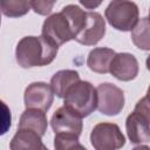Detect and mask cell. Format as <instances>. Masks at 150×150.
<instances>
[{
	"mask_svg": "<svg viewBox=\"0 0 150 150\" xmlns=\"http://www.w3.org/2000/svg\"><path fill=\"white\" fill-rule=\"evenodd\" d=\"M59 47L42 36H25L15 49V59L22 68L42 67L52 63L57 54Z\"/></svg>",
	"mask_w": 150,
	"mask_h": 150,
	"instance_id": "cell-1",
	"label": "cell"
},
{
	"mask_svg": "<svg viewBox=\"0 0 150 150\" xmlns=\"http://www.w3.org/2000/svg\"><path fill=\"white\" fill-rule=\"evenodd\" d=\"M63 100L64 107L81 118L87 117L94 112L97 105L96 88L88 81H79L67 90Z\"/></svg>",
	"mask_w": 150,
	"mask_h": 150,
	"instance_id": "cell-2",
	"label": "cell"
},
{
	"mask_svg": "<svg viewBox=\"0 0 150 150\" xmlns=\"http://www.w3.org/2000/svg\"><path fill=\"white\" fill-rule=\"evenodd\" d=\"M150 109H149V98L145 95L141 98L134 111L128 115L125 120L127 135L131 143L141 144L150 141Z\"/></svg>",
	"mask_w": 150,
	"mask_h": 150,
	"instance_id": "cell-3",
	"label": "cell"
},
{
	"mask_svg": "<svg viewBox=\"0 0 150 150\" xmlns=\"http://www.w3.org/2000/svg\"><path fill=\"white\" fill-rule=\"evenodd\" d=\"M104 16L112 28L122 32H128L131 30L137 23L139 11L138 6L134 1L114 0L107 6Z\"/></svg>",
	"mask_w": 150,
	"mask_h": 150,
	"instance_id": "cell-4",
	"label": "cell"
},
{
	"mask_svg": "<svg viewBox=\"0 0 150 150\" xmlns=\"http://www.w3.org/2000/svg\"><path fill=\"white\" fill-rule=\"evenodd\" d=\"M90 143L95 150H118L125 144V137L115 123H97L90 132Z\"/></svg>",
	"mask_w": 150,
	"mask_h": 150,
	"instance_id": "cell-5",
	"label": "cell"
},
{
	"mask_svg": "<svg viewBox=\"0 0 150 150\" xmlns=\"http://www.w3.org/2000/svg\"><path fill=\"white\" fill-rule=\"evenodd\" d=\"M41 36L56 47H60L75 38L70 22L62 12L54 13L43 21Z\"/></svg>",
	"mask_w": 150,
	"mask_h": 150,
	"instance_id": "cell-6",
	"label": "cell"
},
{
	"mask_svg": "<svg viewBox=\"0 0 150 150\" xmlns=\"http://www.w3.org/2000/svg\"><path fill=\"white\" fill-rule=\"evenodd\" d=\"M98 111L107 116L118 115L124 107V93L112 83H100L96 88Z\"/></svg>",
	"mask_w": 150,
	"mask_h": 150,
	"instance_id": "cell-7",
	"label": "cell"
},
{
	"mask_svg": "<svg viewBox=\"0 0 150 150\" xmlns=\"http://www.w3.org/2000/svg\"><path fill=\"white\" fill-rule=\"evenodd\" d=\"M50 125L55 135H73L79 137L83 129V122L80 116L67 107H60L50 118Z\"/></svg>",
	"mask_w": 150,
	"mask_h": 150,
	"instance_id": "cell-8",
	"label": "cell"
},
{
	"mask_svg": "<svg viewBox=\"0 0 150 150\" xmlns=\"http://www.w3.org/2000/svg\"><path fill=\"white\" fill-rule=\"evenodd\" d=\"M26 109H39L48 111L54 101V93L46 82H33L28 84L23 94Z\"/></svg>",
	"mask_w": 150,
	"mask_h": 150,
	"instance_id": "cell-9",
	"label": "cell"
},
{
	"mask_svg": "<svg viewBox=\"0 0 150 150\" xmlns=\"http://www.w3.org/2000/svg\"><path fill=\"white\" fill-rule=\"evenodd\" d=\"M105 34V21L97 12H87V22L81 33L75 38L81 45L94 46L100 42Z\"/></svg>",
	"mask_w": 150,
	"mask_h": 150,
	"instance_id": "cell-10",
	"label": "cell"
},
{
	"mask_svg": "<svg viewBox=\"0 0 150 150\" xmlns=\"http://www.w3.org/2000/svg\"><path fill=\"white\" fill-rule=\"evenodd\" d=\"M138 61L130 53H118L115 54L110 64L109 73L120 81H131L138 75Z\"/></svg>",
	"mask_w": 150,
	"mask_h": 150,
	"instance_id": "cell-11",
	"label": "cell"
},
{
	"mask_svg": "<svg viewBox=\"0 0 150 150\" xmlns=\"http://www.w3.org/2000/svg\"><path fill=\"white\" fill-rule=\"evenodd\" d=\"M48 127V121L46 112L39 109H26L21 116L18 124V129H29L38 132L41 137L46 134Z\"/></svg>",
	"mask_w": 150,
	"mask_h": 150,
	"instance_id": "cell-12",
	"label": "cell"
},
{
	"mask_svg": "<svg viewBox=\"0 0 150 150\" xmlns=\"http://www.w3.org/2000/svg\"><path fill=\"white\" fill-rule=\"evenodd\" d=\"M45 144L41 136L29 129H18L13 136L9 149L11 150H41Z\"/></svg>",
	"mask_w": 150,
	"mask_h": 150,
	"instance_id": "cell-13",
	"label": "cell"
},
{
	"mask_svg": "<svg viewBox=\"0 0 150 150\" xmlns=\"http://www.w3.org/2000/svg\"><path fill=\"white\" fill-rule=\"evenodd\" d=\"M115 52L107 47H97L90 50L87 57L88 68L97 74L109 73V64L115 56Z\"/></svg>",
	"mask_w": 150,
	"mask_h": 150,
	"instance_id": "cell-14",
	"label": "cell"
},
{
	"mask_svg": "<svg viewBox=\"0 0 150 150\" xmlns=\"http://www.w3.org/2000/svg\"><path fill=\"white\" fill-rule=\"evenodd\" d=\"M79 81H81L80 75L76 70H71V69H63V70H59L56 71L53 77L50 79V88L54 93V95H56L60 98H63L67 90L75 83H77Z\"/></svg>",
	"mask_w": 150,
	"mask_h": 150,
	"instance_id": "cell-15",
	"label": "cell"
},
{
	"mask_svg": "<svg viewBox=\"0 0 150 150\" xmlns=\"http://www.w3.org/2000/svg\"><path fill=\"white\" fill-rule=\"evenodd\" d=\"M70 22V26L73 28L75 38L81 33V30L84 28L87 22V12H84L80 6L77 5H67L61 11ZM74 38V40H75Z\"/></svg>",
	"mask_w": 150,
	"mask_h": 150,
	"instance_id": "cell-16",
	"label": "cell"
},
{
	"mask_svg": "<svg viewBox=\"0 0 150 150\" xmlns=\"http://www.w3.org/2000/svg\"><path fill=\"white\" fill-rule=\"evenodd\" d=\"M149 18H142L137 21L135 27L131 29V40L135 46L142 50L150 49V38H149Z\"/></svg>",
	"mask_w": 150,
	"mask_h": 150,
	"instance_id": "cell-17",
	"label": "cell"
},
{
	"mask_svg": "<svg viewBox=\"0 0 150 150\" xmlns=\"http://www.w3.org/2000/svg\"><path fill=\"white\" fill-rule=\"evenodd\" d=\"M30 9L29 1L26 0H0V12L8 18H19Z\"/></svg>",
	"mask_w": 150,
	"mask_h": 150,
	"instance_id": "cell-18",
	"label": "cell"
},
{
	"mask_svg": "<svg viewBox=\"0 0 150 150\" xmlns=\"http://www.w3.org/2000/svg\"><path fill=\"white\" fill-rule=\"evenodd\" d=\"M55 150H87L80 142L79 137L73 135H55L54 137Z\"/></svg>",
	"mask_w": 150,
	"mask_h": 150,
	"instance_id": "cell-19",
	"label": "cell"
},
{
	"mask_svg": "<svg viewBox=\"0 0 150 150\" xmlns=\"http://www.w3.org/2000/svg\"><path fill=\"white\" fill-rule=\"evenodd\" d=\"M12 125V114L9 107L0 100V136L7 134Z\"/></svg>",
	"mask_w": 150,
	"mask_h": 150,
	"instance_id": "cell-20",
	"label": "cell"
},
{
	"mask_svg": "<svg viewBox=\"0 0 150 150\" xmlns=\"http://www.w3.org/2000/svg\"><path fill=\"white\" fill-rule=\"evenodd\" d=\"M29 5H30V8L40 14V15H47L52 12L55 2H48V1H29Z\"/></svg>",
	"mask_w": 150,
	"mask_h": 150,
	"instance_id": "cell-21",
	"label": "cell"
},
{
	"mask_svg": "<svg viewBox=\"0 0 150 150\" xmlns=\"http://www.w3.org/2000/svg\"><path fill=\"white\" fill-rule=\"evenodd\" d=\"M80 4L82 5V6H84L87 9H94V8H96L97 6H100L101 5V1H98V2H89V1H80Z\"/></svg>",
	"mask_w": 150,
	"mask_h": 150,
	"instance_id": "cell-22",
	"label": "cell"
},
{
	"mask_svg": "<svg viewBox=\"0 0 150 150\" xmlns=\"http://www.w3.org/2000/svg\"><path fill=\"white\" fill-rule=\"evenodd\" d=\"M132 150H150V148L148 145H138V146L134 148Z\"/></svg>",
	"mask_w": 150,
	"mask_h": 150,
	"instance_id": "cell-23",
	"label": "cell"
},
{
	"mask_svg": "<svg viewBox=\"0 0 150 150\" xmlns=\"http://www.w3.org/2000/svg\"><path fill=\"white\" fill-rule=\"evenodd\" d=\"M41 150H48V148H47V146H46V145H43V146H42V149H41Z\"/></svg>",
	"mask_w": 150,
	"mask_h": 150,
	"instance_id": "cell-24",
	"label": "cell"
},
{
	"mask_svg": "<svg viewBox=\"0 0 150 150\" xmlns=\"http://www.w3.org/2000/svg\"><path fill=\"white\" fill-rule=\"evenodd\" d=\"M0 25H1V14H0Z\"/></svg>",
	"mask_w": 150,
	"mask_h": 150,
	"instance_id": "cell-25",
	"label": "cell"
}]
</instances>
